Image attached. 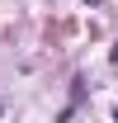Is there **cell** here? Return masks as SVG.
Instances as JSON below:
<instances>
[{
	"mask_svg": "<svg viewBox=\"0 0 118 123\" xmlns=\"http://www.w3.org/2000/svg\"><path fill=\"white\" fill-rule=\"evenodd\" d=\"M113 123H118V114H113Z\"/></svg>",
	"mask_w": 118,
	"mask_h": 123,
	"instance_id": "6da1fadb",
	"label": "cell"
}]
</instances>
